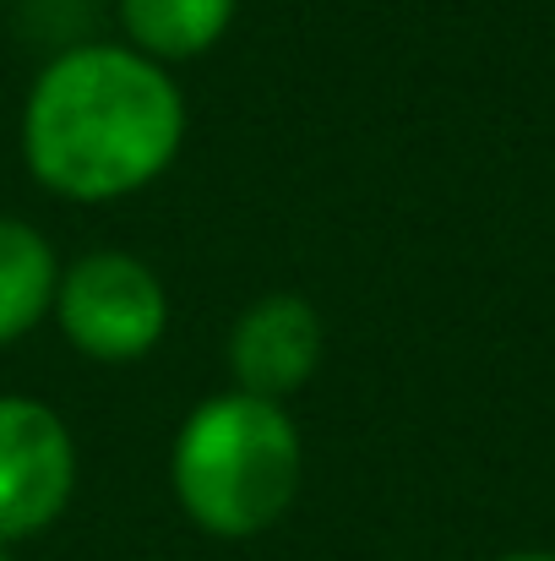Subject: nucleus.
<instances>
[{
  "label": "nucleus",
  "mask_w": 555,
  "mask_h": 561,
  "mask_svg": "<svg viewBox=\"0 0 555 561\" xmlns=\"http://www.w3.org/2000/svg\"><path fill=\"white\" fill-rule=\"evenodd\" d=\"M185 93L170 66L120 44L49 55L22 99V164L77 207L126 202L181 159Z\"/></svg>",
  "instance_id": "obj_1"
},
{
  "label": "nucleus",
  "mask_w": 555,
  "mask_h": 561,
  "mask_svg": "<svg viewBox=\"0 0 555 561\" xmlns=\"http://www.w3.org/2000/svg\"><path fill=\"white\" fill-rule=\"evenodd\" d=\"M501 561H555L551 551H518V557H501Z\"/></svg>",
  "instance_id": "obj_8"
},
{
  "label": "nucleus",
  "mask_w": 555,
  "mask_h": 561,
  "mask_svg": "<svg viewBox=\"0 0 555 561\" xmlns=\"http://www.w3.org/2000/svg\"><path fill=\"white\" fill-rule=\"evenodd\" d=\"M0 561H11V551H0Z\"/></svg>",
  "instance_id": "obj_9"
},
{
  "label": "nucleus",
  "mask_w": 555,
  "mask_h": 561,
  "mask_svg": "<svg viewBox=\"0 0 555 561\" xmlns=\"http://www.w3.org/2000/svg\"><path fill=\"white\" fill-rule=\"evenodd\" d=\"M49 317L82 360L137 366L170 333V289L137 251L99 245V251L60 262Z\"/></svg>",
  "instance_id": "obj_3"
},
{
  "label": "nucleus",
  "mask_w": 555,
  "mask_h": 561,
  "mask_svg": "<svg viewBox=\"0 0 555 561\" xmlns=\"http://www.w3.org/2000/svg\"><path fill=\"white\" fill-rule=\"evenodd\" d=\"M170 485L181 513L212 540L273 529L305 485V436L289 403L240 387L201 398L175 431Z\"/></svg>",
  "instance_id": "obj_2"
},
{
  "label": "nucleus",
  "mask_w": 555,
  "mask_h": 561,
  "mask_svg": "<svg viewBox=\"0 0 555 561\" xmlns=\"http://www.w3.org/2000/svg\"><path fill=\"white\" fill-rule=\"evenodd\" d=\"M77 491V436L33 392H0V551L44 535Z\"/></svg>",
  "instance_id": "obj_4"
},
{
  "label": "nucleus",
  "mask_w": 555,
  "mask_h": 561,
  "mask_svg": "<svg viewBox=\"0 0 555 561\" xmlns=\"http://www.w3.org/2000/svg\"><path fill=\"white\" fill-rule=\"evenodd\" d=\"M55 284H60V256L49 234L16 213H0V350L27 339L49 317Z\"/></svg>",
  "instance_id": "obj_7"
},
{
  "label": "nucleus",
  "mask_w": 555,
  "mask_h": 561,
  "mask_svg": "<svg viewBox=\"0 0 555 561\" xmlns=\"http://www.w3.org/2000/svg\"><path fill=\"white\" fill-rule=\"evenodd\" d=\"M322 355H327L322 311L294 289H273V295L251 300L229 328V376L251 398L289 403L322 371Z\"/></svg>",
  "instance_id": "obj_5"
},
{
  "label": "nucleus",
  "mask_w": 555,
  "mask_h": 561,
  "mask_svg": "<svg viewBox=\"0 0 555 561\" xmlns=\"http://www.w3.org/2000/svg\"><path fill=\"white\" fill-rule=\"evenodd\" d=\"M234 11L240 0H115L126 44L170 71L218 49L234 27Z\"/></svg>",
  "instance_id": "obj_6"
}]
</instances>
